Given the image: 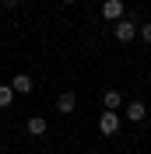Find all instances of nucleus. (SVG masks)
<instances>
[{"label": "nucleus", "instance_id": "f257e3e1", "mask_svg": "<svg viewBox=\"0 0 151 154\" xmlns=\"http://www.w3.org/2000/svg\"><path fill=\"white\" fill-rule=\"evenodd\" d=\"M116 130H120V116H116V109H105V112L98 116V133H102V137H113Z\"/></svg>", "mask_w": 151, "mask_h": 154}, {"label": "nucleus", "instance_id": "f03ea898", "mask_svg": "<svg viewBox=\"0 0 151 154\" xmlns=\"http://www.w3.org/2000/svg\"><path fill=\"white\" fill-rule=\"evenodd\" d=\"M116 38H120V42H133V38H137V21L133 18H120L116 21Z\"/></svg>", "mask_w": 151, "mask_h": 154}, {"label": "nucleus", "instance_id": "7ed1b4c3", "mask_svg": "<svg viewBox=\"0 0 151 154\" xmlns=\"http://www.w3.org/2000/svg\"><path fill=\"white\" fill-rule=\"evenodd\" d=\"M11 88H14L18 95H32V91H35V81H32L28 74H18L14 81H11Z\"/></svg>", "mask_w": 151, "mask_h": 154}, {"label": "nucleus", "instance_id": "20e7f679", "mask_svg": "<svg viewBox=\"0 0 151 154\" xmlns=\"http://www.w3.org/2000/svg\"><path fill=\"white\" fill-rule=\"evenodd\" d=\"M127 119H130V123H144V119H148V105H144V102H130V105H127Z\"/></svg>", "mask_w": 151, "mask_h": 154}, {"label": "nucleus", "instance_id": "39448f33", "mask_svg": "<svg viewBox=\"0 0 151 154\" xmlns=\"http://www.w3.org/2000/svg\"><path fill=\"white\" fill-rule=\"evenodd\" d=\"M56 109H60L63 116H70V112L77 109V95H74V91H63V95L56 98Z\"/></svg>", "mask_w": 151, "mask_h": 154}, {"label": "nucleus", "instance_id": "423d86ee", "mask_svg": "<svg viewBox=\"0 0 151 154\" xmlns=\"http://www.w3.org/2000/svg\"><path fill=\"white\" fill-rule=\"evenodd\" d=\"M102 14L109 21H120L123 18V0H105V4H102Z\"/></svg>", "mask_w": 151, "mask_h": 154}, {"label": "nucleus", "instance_id": "0eeeda50", "mask_svg": "<svg viewBox=\"0 0 151 154\" xmlns=\"http://www.w3.org/2000/svg\"><path fill=\"white\" fill-rule=\"evenodd\" d=\"M28 133L32 137H42V133H46V119H42V116H32V119H28Z\"/></svg>", "mask_w": 151, "mask_h": 154}, {"label": "nucleus", "instance_id": "6e6552de", "mask_svg": "<svg viewBox=\"0 0 151 154\" xmlns=\"http://www.w3.org/2000/svg\"><path fill=\"white\" fill-rule=\"evenodd\" d=\"M102 102H105V109H120L123 105V95H120V91H105Z\"/></svg>", "mask_w": 151, "mask_h": 154}, {"label": "nucleus", "instance_id": "1a4fd4ad", "mask_svg": "<svg viewBox=\"0 0 151 154\" xmlns=\"http://www.w3.org/2000/svg\"><path fill=\"white\" fill-rule=\"evenodd\" d=\"M14 95H18V91H14L11 84H0V109H7V105H11V98H14Z\"/></svg>", "mask_w": 151, "mask_h": 154}, {"label": "nucleus", "instance_id": "9d476101", "mask_svg": "<svg viewBox=\"0 0 151 154\" xmlns=\"http://www.w3.org/2000/svg\"><path fill=\"white\" fill-rule=\"evenodd\" d=\"M137 38H144V42L151 46V25H141V28H137Z\"/></svg>", "mask_w": 151, "mask_h": 154}, {"label": "nucleus", "instance_id": "9b49d317", "mask_svg": "<svg viewBox=\"0 0 151 154\" xmlns=\"http://www.w3.org/2000/svg\"><path fill=\"white\" fill-rule=\"evenodd\" d=\"M63 4H77V0H63Z\"/></svg>", "mask_w": 151, "mask_h": 154}]
</instances>
